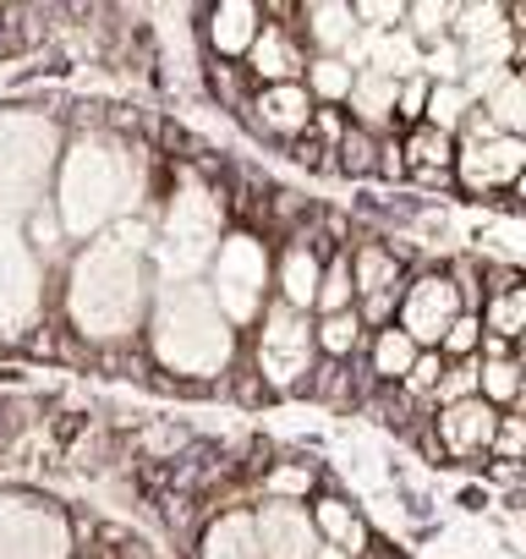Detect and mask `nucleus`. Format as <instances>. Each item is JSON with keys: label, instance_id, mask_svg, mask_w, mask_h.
I'll return each instance as SVG.
<instances>
[{"label": "nucleus", "instance_id": "f257e3e1", "mask_svg": "<svg viewBox=\"0 0 526 559\" xmlns=\"http://www.w3.org/2000/svg\"><path fill=\"white\" fill-rule=\"evenodd\" d=\"M148 230L143 225H116L99 230L88 241V252L72 269V324L94 341H121L127 330H138L143 319V297H148Z\"/></svg>", "mask_w": 526, "mask_h": 559}, {"label": "nucleus", "instance_id": "f03ea898", "mask_svg": "<svg viewBox=\"0 0 526 559\" xmlns=\"http://www.w3.org/2000/svg\"><path fill=\"white\" fill-rule=\"evenodd\" d=\"M138 198V159L110 138H83L61 165V230L99 236Z\"/></svg>", "mask_w": 526, "mask_h": 559}, {"label": "nucleus", "instance_id": "7ed1b4c3", "mask_svg": "<svg viewBox=\"0 0 526 559\" xmlns=\"http://www.w3.org/2000/svg\"><path fill=\"white\" fill-rule=\"evenodd\" d=\"M154 352L165 368L176 373H192V379H208L230 362L236 341H230V324L219 319L208 286L187 280V286H170L159 297V313H154Z\"/></svg>", "mask_w": 526, "mask_h": 559}, {"label": "nucleus", "instance_id": "20e7f679", "mask_svg": "<svg viewBox=\"0 0 526 559\" xmlns=\"http://www.w3.org/2000/svg\"><path fill=\"white\" fill-rule=\"evenodd\" d=\"M56 159V127L45 116L7 110L0 116V225L39 209Z\"/></svg>", "mask_w": 526, "mask_h": 559}, {"label": "nucleus", "instance_id": "39448f33", "mask_svg": "<svg viewBox=\"0 0 526 559\" xmlns=\"http://www.w3.org/2000/svg\"><path fill=\"white\" fill-rule=\"evenodd\" d=\"M214 247H219V203L208 198L203 181H187L170 198V214H165V230H159V263L170 274H181L176 286H187V280L214 258Z\"/></svg>", "mask_w": 526, "mask_h": 559}, {"label": "nucleus", "instance_id": "423d86ee", "mask_svg": "<svg viewBox=\"0 0 526 559\" xmlns=\"http://www.w3.org/2000/svg\"><path fill=\"white\" fill-rule=\"evenodd\" d=\"M208 297L219 308L225 324H252L263 308V280H270V258L252 236H230L214 247V269H208Z\"/></svg>", "mask_w": 526, "mask_h": 559}, {"label": "nucleus", "instance_id": "0eeeda50", "mask_svg": "<svg viewBox=\"0 0 526 559\" xmlns=\"http://www.w3.org/2000/svg\"><path fill=\"white\" fill-rule=\"evenodd\" d=\"M34 319H39V258L12 225H0V335H23Z\"/></svg>", "mask_w": 526, "mask_h": 559}, {"label": "nucleus", "instance_id": "6e6552de", "mask_svg": "<svg viewBox=\"0 0 526 559\" xmlns=\"http://www.w3.org/2000/svg\"><path fill=\"white\" fill-rule=\"evenodd\" d=\"M0 559H67V521L28 499H0Z\"/></svg>", "mask_w": 526, "mask_h": 559}, {"label": "nucleus", "instance_id": "1a4fd4ad", "mask_svg": "<svg viewBox=\"0 0 526 559\" xmlns=\"http://www.w3.org/2000/svg\"><path fill=\"white\" fill-rule=\"evenodd\" d=\"M258 362L270 373V384H297L313 362V335L291 308H275L263 319V341H258Z\"/></svg>", "mask_w": 526, "mask_h": 559}, {"label": "nucleus", "instance_id": "9d476101", "mask_svg": "<svg viewBox=\"0 0 526 559\" xmlns=\"http://www.w3.org/2000/svg\"><path fill=\"white\" fill-rule=\"evenodd\" d=\"M252 532H258V548L263 559H313L319 554V526L308 510L297 504H270L263 515H252Z\"/></svg>", "mask_w": 526, "mask_h": 559}, {"label": "nucleus", "instance_id": "9b49d317", "mask_svg": "<svg viewBox=\"0 0 526 559\" xmlns=\"http://www.w3.org/2000/svg\"><path fill=\"white\" fill-rule=\"evenodd\" d=\"M455 319H461L455 286H450V280H422V286L406 297V330H401V335H406L411 346H439Z\"/></svg>", "mask_w": 526, "mask_h": 559}, {"label": "nucleus", "instance_id": "f8f14e48", "mask_svg": "<svg viewBox=\"0 0 526 559\" xmlns=\"http://www.w3.org/2000/svg\"><path fill=\"white\" fill-rule=\"evenodd\" d=\"M466 187H499V181H515L521 165H526V143L521 138H493V143H466V154L455 159Z\"/></svg>", "mask_w": 526, "mask_h": 559}, {"label": "nucleus", "instance_id": "ddd939ff", "mask_svg": "<svg viewBox=\"0 0 526 559\" xmlns=\"http://www.w3.org/2000/svg\"><path fill=\"white\" fill-rule=\"evenodd\" d=\"M493 412H488V401H455L450 412H444V423H439V433H444V444L455 450V455H471V450H482V444H493Z\"/></svg>", "mask_w": 526, "mask_h": 559}, {"label": "nucleus", "instance_id": "4468645a", "mask_svg": "<svg viewBox=\"0 0 526 559\" xmlns=\"http://www.w3.org/2000/svg\"><path fill=\"white\" fill-rule=\"evenodd\" d=\"M258 121L270 127V132H302V127H308V88L275 83L270 94L258 99Z\"/></svg>", "mask_w": 526, "mask_h": 559}, {"label": "nucleus", "instance_id": "2eb2a0df", "mask_svg": "<svg viewBox=\"0 0 526 559\" xmlns=\"http://www.w3.org/2000/svg\"><path fill=\"white\" fill-rule=\"evenodd\" d=\"M252 34H258V12L247 7V0H225V7L208 17V39H214V50H225V56H241V50L252 45Z\"/></svg>", "mask_w": 526, "mask_h": 559}, {"label": "nucleus", "instance_id": "dca6fc26", "mask_svg": "<svg viewBox=\"0 0 526 559\" xmlns=\"http://www.w3.org/2000/svg\"><path fill=\"white\" fill-rule=\"evenodd\" d=\"M203 559H263L258 532H252V515H225V521L208 532Z\"/></svg>", "mask_w": 526, "mask_h": 559}, {"label": "nucleus", "instance_id": "f3484780", "mask_svg": "<svg viewBox=\"0 0 526 559\" xmlns=\"http://www.w3.org/2000/svg\"><path fill=\"white\" fill-rule=\"evenodd\" d=\"M482 116L493 121V132H499V138H515V132L526 127V121H521V116H526L521 78H510V72H504V78L493 83V94H488V110H482Z\"/></svg>", "mask_w": 526, "mask_h": 559}, {"label": "nucleus", "instance_id": "a211bd4d", "mask_svg": "<svg viewBox=\"0 0 526 559\" xmlns=\"http://www.w3.org/2000/svg\"><path fill=\"white\" fill-rule=\"evenodd\" d=\"M308 23H313V39H319L324 50H346V45H351V34H357L351 7H335V0H319V7L308 12Z\"/></svg>", "mask_w": 526, "mask_h": 559}, {"label": "nucleus", "instance_id": "6ab92c4d", "mask_svg": "<svg viewBox=\"0 0 526 559\" xmlns=\"http://www.w3.org/2000/svg\"><path fill=\"white\" fill-rule=\"evenodd\" d=\"M351 105L368 116V121H384L395 110V78L390 72H362L351 78Z\"/></svg>", "mask_w": 526, "mask_h": 559}, {"label": "nucleus", "instance_id": "aec40b11", "mask_svg": "<svg viewBox=\"0 0 526 559\" xmlns=\"http://www.w3.org/2000/svg\"><path fill=\"white\" fill-rule=\"evenodd\" d=\"M313 297H319V258L313 252H291L286 258V302H291V313L308 308Z\"/></svg>", "mask_w": 526, "mask_h": 559}, {"label": "nucleus", "instance_id": "412c9836", "mask_svg": "<svg viewBox=\"0 0 526 559\" xmlns=\"http://www.w3.org/2000/svg\"><path fill=\"white\" fill-rule=\"evenodd\" d=\"M252 61H258L263 78H291V72H297V50H291L286 34H275V28H263V39L252 45Z\"/></svg>", "mask_w": 526, "mask_h": 559}, {"label": "nucleus", "instance_id": "4be33fe9", "mask_svg": "<svg viewBox=\"0 0 526 559\" xmlns=\"http://www.w3.org/2000/svg\"><path fill=\"white\" fill-rule=\"evenodd\" d=\"M319 532H330L335 537V548L346 554V548H362V521L340 504V499H330V504H319V521H313Z\"/></svg>", "mask_w": 526, "mask_h": 559}, {"label": "nucleus", "instance_id": "5701e85b", "mask_svg": "<svg viewBox=\"0 0 526 559\" xmlns=\"http://www.w3.org/2000/svg\"><path fill=\"white\" fill-rule=\"evenodd\" d=\"M390 286H395V258L379 252V247H368V252L357 258V292H362V297H384Z\"/></svg>", "mask_w": 526, "mask_h": 559}, {"label": "nucleus", "instance_id": "b1692460", "mask_svg": "<svg viewBox=\"0 0 526 559\" xmlns=\"http://www.w3.org/2000/svg\"><path fill=\"white\" fill-rule=\"evenodd\" d=\"M466 105H471V99H466V88L444 78V83L428 94V121H433V132H450V127L466 116Z\"/></svg>", "mask_w": 526, "mask_h": 559}, {"label": "nucleus", "instance_id": "393cba45", "mask_svg": "<svg viewBox=\"0 0 526 559\" xmlns=\"http://www.w3.org/2000/svg\"><path fill=\"white\" fill-rule=\"evenodd\" d=\"M373 362H379V373H384V379H406V373H411V362H417V346H411L401 330H384V335H379Z\"/></svg>", "mask_w": 526, "mask_h": 559}, {"label": "nucleus", "instance_id": "a878e982", "mask_svg": "<svg viewBox=\"0 0 526 559\" xmlns=\"http://www.w3.org/2000/svg\"><path fill=\"white\" fill-rule=\"evenodd\" d=\"M313 94H319V99H346V94H351V67L335 61V56H324V61L313 67Z\"/></svg>", "mask_w": 526, "mask_h": 559}, {"label": "nucleus", "instance_id": "bb28decb", "mask_svg": "<svg viewBox=\"0 0 526 559\" xmlns=\"http://www.w3.org/2000/svg\"><path fill=\"white\" fill-rule=\"evenodd\" d=\"M357 335H362V319H357L351 308H346V313H330V319H324V330H319L324 352H335V357H340V352H351V346H357Z\"/></svg>", "mask_w": 526, "mask_h": 559}, {"label": "nucleus", "instance_id": "cd10ccee", "mask_svg": "<svg viewBox=\"0 0 526 559\" xmlns=\"http://www.w3.org/2000/svg\"><path fill=\"white\" fill-rule=\"evenodd\" d=\"M324 313H346V302H351V269L346 263H335L324 280H319V297H313Z\"/></svg>", "mask_w": 526, "mask_h": 559}, {"label": "nucleus", "instance_id": "c85d7f7f", "mask_svg": "<svg viewBox=\"0 0 526 559\" xmlns=\"http://www.w3.org/2000/svg\"><path fill=\"white\" fill-rule=\"evenodd\" d=\"M477 384L488 390V401H515V390H521V373H515V362L493 357V362L477 373Z\"/></svg>", "mask_w": 526, "mask_h": 559}, {"label": "nucleus", "instance_id": "c756f323", "mask_svg": "<svg viewBox=\"0 0 526 559\" xmlns=\"http://www.w3.org/2000/svg\"><path fill=\"white\" fill-rule=\"evenodd\" d=\"M406 159H411L417 170H444V165H450V138L428 127V132L411 143V154H406Z\"/></svg>", "mask_w": 526, "mask_h": 559}, {"label": "nucleus", "instance_id": "7c9ffc66", "mask_svg": "<svg viewBox=\"0 0 526 559\" xmlns=\"http://www.w3.org/2000/svg\"><path fill=\"white\" fill-rule=\"evenodd\" d=\"M521 324H526V292H504L493 302V330L499 335H521Z\"/></svg>", "mask_w": 526, "mask_h": 559}, {"label": "nucleus", "instance_id": "2f4dec72", "mask_svg": "<svg viewBox=\"0 0 526 559\" xmlns=\"http://www.w3.org/2000/svg\"><path fill=\"white\" fill-rule=\"evenodd\" d=\"M455 17V7H444V0H422V7H411V23L422 39H439V28Z\"/></svg>", "mask_w": 526, "mask_h": 559}, {"label": "nucleus", "instance_id": "473e14b6", "mask_svg": "<svg viewBox=\"0 0 526 559\" xmlns=\"http://www.w3.org/2000/svg\"><path fill=\"white\" fill-rule=\"evenodd\" d=\"M351 17H362V23H373V28H395V23L406 17V7H401V0H362Z\"/></svg>", "mask_w": 526, "mask_h": 559}, {"label": "nucleus", "instance_id": "72a5a7b5", "mask_svg": "<svg viewBox=\"0 0 526 559\" xmlns=\"http://www.w3.org/2000/svg\"><path fill=\"white\" fill-rule=\"evenodd\" d=\"M439 346H444V352H455V357H466V352L477 346V324H471V319H455V324L444 330V341H439Z\"/></svg>", "mask_w": 526, "mask_h": 559}, {"label": "nucleus", "instance_id": "f704fd0d", "mask_svg": "<svg viewBox=\"0 0 526 559\" xmlns=\"http://www.w3.org/2000/svg\"><path fill=\"white\" fill-rule=\"evenodd\" d=\"M471 384H477V368L466 362V368H455V373H450V379L439 384V395H444V401L455 406V401H466V395H471Z\"/></svg>", "mask_w": 526, "mask_h": 559}, {"label": "nucleus", "instance_id": "c9c22d12", "mask_svg": "<svg viewBox=\"0 0 526 559\" xmlns=\"http://www.w3.org/2000/svg\"><path fill=\"white\" fill-rule=\"evenodd\" d=\"M275 493L291 504L297 493H308V472H302V466H280V472H275Z\"/></svg>", "mask_w": 526, "mask_h": 559}, {"label": "nucleus", "instance_id": "e433bc0d", "mask_svg": "<svg viewBox=\"0 0 526 559\" xmlns=\"http://www.w3.org/2000/svg\"><path fill=\"white\" fill-rule=\"evenodd\" d=\"M406 379H411V390H439V357H417Z\"/></svg>", "mask_w": 526, "mask_h": 559}, {"label": "nucleus", "instance_id": "4c0bfd02", "mask_svg": "<svg viewBox=\"0 0 526 559\" xmlns=\"http://www.w3.org/2000/svg\"><path fill=\"white\" fill-rule=\"evenodd\" d=\"M493 439H499V450H504V455H515V450H521V423H499V428H493Z\"/></svg>", "mask_w": 526, "mask_h": 559}, {"label": "nucleus", "instance_id": "58836bf2", "mask_svg": "<svg viewBox=\"0 0 526 559\" xmlns=\"http://www.w3.org/2000/svg\"><path fill=\"white\" fill-rule=\"evenodd\" d=\"M401 105H406V110H417V105H422V83H417V78L406 83V94H401Z\"/></svg>", "mask_w": 526, "mask_h": 559}, {"label": "nucleus", "instance_id": "ea45409f", "mask_svg": "<svg viewBox=\"0 0 526 559\" xmlns=\"http://www.w3.org/2000/svg\"><path fill=\"white\" fill-rule=\"evenodd\" d=\"M313 559H346V554H340V548H330V554H313Z\"/></svg>", "mask_w": 526, "mask_h": 559}]
</instances>
